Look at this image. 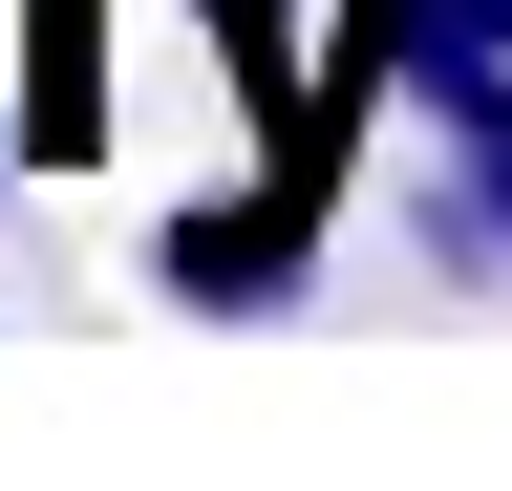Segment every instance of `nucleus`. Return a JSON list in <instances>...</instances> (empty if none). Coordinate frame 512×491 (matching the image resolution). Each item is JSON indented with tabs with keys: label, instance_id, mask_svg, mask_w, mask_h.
<instances>
[{
	"label": "nucleus",
	"instance_id": "1",
	"mask_svg": "<svg viewBox=\"0 0 512 491\" xmlns=\"http://www.w3.org/2000/svg\"><path fill=\"white\" fill-rule=\"evenodd\" d=\"M320 193H342V150H278L256 193H192V214L150 235V299H192V321H256V299H299Z\"/></svg>",
	"mask_w": 512,
	"mask_h": 491
},
{
	"label": "nucleus",
	"instance_id": "2",
	"mask_svg": "<svg viewBox=\"0 0 512 491\" xmlns=\"http://www.w3.org/2000/svg\"><path fill=\"white\" fill-rule=\"evenodd\" d=\"M107 150V0H22V171Z\"/></svg>",
	"mask_w": 512,
	"mask_h": 491
},
{
	"label": "nucleus",
	"instance_id": "3",
	"mask_svg": "<svg viewBox=\"0 0 512 491\" xmlns=\"http://www.w3.org/2000/svg\"><path fill=\"white\" fill-rule=\"evenodd\" d=\"M406 107H427V129H448V171H470V214L512 235V65H427Z\"/></svg>",
	"mask_w": 512,
	"mask_h": 491
}]
</instances>
